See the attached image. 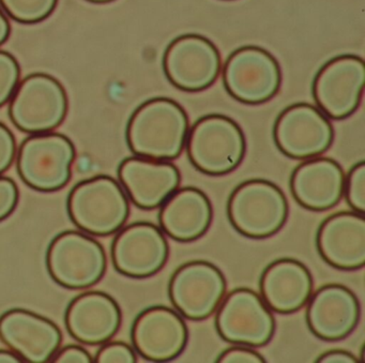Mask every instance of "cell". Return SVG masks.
Wrapping results in <instances>:
<instances>
[{
	"label": "cell",
	"mask_w": 365,
	"mask_h": 363,
	"mask_svg": "<svg viewBox=\"0 0 365 363\" xmlns=\"http://www.w3.org/2000/svg\"><path fill=\"white\" fill-rule=\"evenodd\" d=\"M189 129V117L178 102L153 98L132 113L125 128V140L134 155L174 161L185 150Z\"/></svg>",
	"instance_id": "6da1fadb"
},
{
	"label": "cell",
	"mask_w": 365,
	"mask_h": 363,
	"mask_svg": "<svg viewBox=\"0 0 365 363\" xmlns=\"http://www.w3.org/2000/svg\"><path fill=\"white\" fill-rule=\"evenodd\" d=\"M72 223L93 237L116 234L127 223L131 213L130 200L119 181L98 175L76 183L67 200Z\"/></svg>",
	"instance_id": "7a4b0ae2"
},
{
	"label": "cell",
	"mask_w": 365,
	"mask_h": 363,
	"mask_svg": "<svg viewBox=\"0 0 365 363\" xmlns=\"http://www.w3.org/2000/svg\"><path fill=\"white\" fill-rule=\"evenodd\" d=\"M227 219L238 234L264 240L279 232L289 215L281 188L266 179H250L235 188L227 200Z\"/></svg>",
	"instance_id": "3957f363"
},
{
	"label": "cell",
	"mask_w": 365,
	"mask_h": 363,
	"mask_svg": "<svg viewBox=\"0 0 365 363\" xmlns=\"http://www.w3.org/2000/svg\"><path fill=\"white\" fill-rule=\"evenodd\" d=\"M185 149L189 161L198 172L208 176H224L242 163L247 140L236 121L225 115L209 114L190 128Z\"/></svg>",
	"instance_id": "277c9868"
},
{
	"label": "cell",
	"mask_w": 365,
	"mask_h": 363,
	"mask_svg": "<svg viewBox=\"0 0 365 363\" xmlns=\"http://www.w3.org/2000/svg\"><path fill=\"white\" fill-rule=\"evenodd\" d=\"M76 158V146L65 134H31L18 148L16 170L27 187L52 193L67 187Z\"/></svg>",
	"instance_id": "5b68a950"
},
{
	"label": "cell",
	"mask_w": 365,
	"mask_h": 363,
	"mask_svg": "<svg viewBox=\"0 0 365 363\" xmlns=\"http://www.w3.org/2000/svg\"><path fill=\"white\" fill-rule=\"evenodd\" d=\"M46 262L53 281L71 290L97 285L108 269L103 245L81 230H66L55 236L46 251Z\"/></svg>",
	"instance_id": "8992f818"
},
{
	"label": "cell",
	"mask_w": 365,
	"mask_h": 363,
	"mask_svg": "<svg viewBox=\"0 0 365 363\" xmlns=\"http://www.w3.org/2000/svg\"><path fill=\"white\" fill-rule=\"evenodd\" d=\"M69 111L65 87L54 76L33 73L20 81L9 101V117L27 134L53 132L61 127Z\"/></svg>",
	"instance_id": "52a82bcc"
},
{
	"label": "cell",
	"mask_w": 365,
	"mask_h": 363,
	"mask_svg": "<svg viewBox=\"0 0 365 363\" xmlns=\"http://www.w3.org/2000/svg\"><path fill=\"white\" fill-rule=\"evenodd\" d=\"M215 327L223 341L257 348L270 343L277 322L259 294L238 287L224 296L215 311Z\"/></svg>",
	"instance_id": "ba28073f"
},
{
	"label": "cell",
	"mask_w": 365,
	"mask_h": 363,
	"mask_svg": "<svg viewBox=\"0 0 365 363\" xmlns=\"http://www.w3.org/2000/svg\"><path fill=\"white\" fill-rule=\"evenodd\" d=\"M224 87L230 97L247 106L270 101L281 88V67L264 48L255 46L237 48L222 70Z\"/></svg>",
	"instance_id": "9c48e42d"
},
{
	"label": "cell",
	"mask_w": 365,
	"mask_h": 363,
	"mask_svg": "<svg viewBox=\"0 0 365 363\" xmlns=\"http://www.w3.org/2000/svg\"><path fill=\"white\" fill-rule=\"evenodd\" d=\"M227 292V281L219 267L207 260L179 266L168 282V298L185 319L200 322L215 313Z\"/></svg>",
	"instance_id": "30bf717a"
},
{
	"label": "cell",
	"mask_w": 365,
	"mask_h": 363,
	"mask_svg": "<svg viewBox=\"0 0 365 363\" xmlns=\"http://www.w3.org/2000/svg\"><path fill=\"white\" fill-rule=\"evenodd\" d=\"M163 71L173 86L198 93L212 86L222 71L217 46L204 36L187 34L173 40L163 55Z\"/></svg>",
	"instance_id": "8fae6325"
},
{
	"label": "cell",
	"mask_w": 365,
	"mask_h": 363,
	"mask_svg": "<svg viewBox=\"0 0 365 363\" xmlns=\"http://www.w3.org/2000/svg\"><path fill=\"white\" fill-rule=\"evenodd\" d=\"M273 140L277 148L290 159H313L332 146L334 129L319 108L296 103L282 111L275 119Z\"/></svg>",
	"instance_id": "7c38bea8"
},
{
	"label": "cell",
	"mask_w": 365,
	"mask_h": 363,
	"mask_svg": "<svg viewBox=\"0 0 365 363\" xmlns=\"http://www.w3.org/2000/svg\"><path fill=\"white\" fill-rule=\"evenodd\" d=\"M364 83V61L356 55H341L320 68L312 93L316 106L329 119L343 121L360 106Z\"/></svg>",
	"instance_id": "4fadbf2b"
},
{
	"label": "cell",
	"mask_w": 365,
	"mask_h": 363,
	"mask_svg": "<svg viewBox=\"0 0 365 363\" xmlns=\"http://www.w3.org/2000/svg\"><path fill=\"white\" fill-rule=\"evenodd\" d=\"M110 257L119 275L147 279L165 267L170 257V245L159 226L150 222H134L116 232Z\"/></svg>",
	"instance_id": "5bb4252c"
},
{
	"label": "cell",
	"mask_w": 365,
	"mask_h": 363,
	"mask_svg": "<svg viewBox=\"0 0 365 363\" xmlns=\"http://www.w3.org/2000/svg\"><path fill=\"white\" fill-rule=\"evenodd\" d=\"M189 329L185 318L172 307L153 305L143 310L131 327L136 354L150 362H170L187 345Z\"/></svg>",
	"instance_id": "9a60e30c"
},
{
	"label": "cell",
	"mask_w": 365,
	"mask_h": 363,
	"mask_svg": "<svg viewBox=\"0 0 365 363\" xmlns=\"http://www.w3.org/2000/svg\"><path fill=\"white\" fill-rule=\"evenodd\" d=\"M305 307L307 327L322 341H341L356 330L360 322V301L341 284L322 285L313 292Z\"/></svg>",
	"instance_id": "2e32d148"
},
{
	"label": "cell",
	"mask_w": 365,
	"mask_h": 363,
	"mask_svg": "<svg viewBox=\"0 0 365 363\" xmlns=\"http://www.w3.org/2000/svg\"><path fill=\"white\" fill-rule=\"evenodd\" d=\"M0 341L24 362L48 363L63 342V333L52 320L22 307L0 315Z\"/></svg>",
	"instance_id": "e0dca14e"
},
{
	"label": "cell",
	"mask_w": 365,
	"mask_h": 363,
	"mask_svg": "<svg viewBox=\"0 0 365 363\" xmlns=\"http://www.w3.org/2000/svg\"><path fill=\"white\" fill-rule=\"evenodd\" d=\"M117 176L130 202L142 210L160 208L181 183L180 170L172 161L138 155L123 159Z\"/></svg>",
	"instance_id": "ac0fdd59"
},
{
	"label": "cell",
	"mask_w": 365,
	"mask_h": 363,
	"mask_svg": "<svg viewBox=\"0 0 365 363\" xmlns=\"http://www.w3.org/2000/svg\"><path fill=\"white\" fill-rule=\"evenodd\" d=\"M316 249L322 260L343 271L365 265V218L356 211H339L327 217L316 232Z\"/></svg>",
	"instance_id": "d6986e66"
},
{
	"label": "cell",
	"mask_w": 365,
	"mask_h": 363,
	"mask_svg": "<svg viewBox=\"0 0 365 363\" xmlns=\"http://www.w3.org/2000/svg\"><path fill=\"white\" fill-rule=\"evenodd\" d=\"M123 313L110 295L99 290L82 292L72 299L65 313L69 334L83 345L100 346L118 332Z\"/></svg>",
	"instance_id": "ffe728a7"
},
{
	"label": "cell",
	"mask_w": 365,
	"mask_h": 363,
	"mask_svg": "<svg viewBox=\"0 0 365 363\" xmlns=\"http://www.w3.org/2000/svg\"><path fill=\"white\" fill-rule=\"evenodd\" d=\"M345 173L331 158L303 160L290 175L289 189L302 208L324 213L337 206L343 198Z\"/></svg>",
	"instance_id": "44dd1931"
},
{
	"label": "cell",
	"mask_w": 365,
	"mask_h": 363,
	"mask_svg": "<svg viewBox=\"0 0 365 363\" xmlns=\"http://www.w3.org/2000/svg\"><path fill=\"white\" fill-rule=\"evenodd\" d=\"M313 292L311 271L294 258L273 260L260 275V297L271 311L282 315L300 311Z\"/></svg>",
	"instance_id": "7402d4cb"
},
{
	"label": "cell",
	"mask_w": 365,
	"mask_h": 363,
	"mask_svg": "<svg viewBox=\"0 0 365 363\" xmlns=\"http://www.w3.org/2000/svg\"><path fill=\"white\" fill-rule=\"evenodd\" d=\"M158 220L159 227L168 238L177 242H193L210 228L212 204L198 188H178L160 206Z\"/></svg>",
	"instance_id": "603a6c76"
},
{
	"label": "cell",
	"mask_w": 365,
	"mask_h": 363,
	"mask_svg": "<svg viewBox=\"0 0 365 363\" xmlns=\"http://www.w3.org/2000/svg\"><path fill=\"white\" fill-rule=\"evenodd\" d=\"M57 4L58 0H0V8L16 22L33 25L50 18Z\"/></svg>",
	"instance_id": "cb8c5ba5"
},
{
	"label": "cell",
	"mask_w": 365,
	"mask_h": 363,
	"mask_svg": "<svg viewBox=\"0 0 365 363\" xmlns=\"http://www.w3.org/2000/svg\"><path fill=\"white\" fill-rule=\"evenodd\" d=\"M343 198L350 210L365 213V162H356L345 175Z\"/></svg>",
	"instance_id": "d4e9b609"
},
{
	"label": "cell",
	"mask_w": 365,
	"mask_h": 363,
	"mask_svg": "<svg viewBox=\"0 0 365 363\" xmlns=\"http://www.w3.org/2000/svg\"><path fill=\"white\" fill-rule=\"evenodd\" d=\"M20 78L18 59L6 51H0V108L9 103Z\"/></svg>",
	"instance_id": "484cf974"
},
{
	"label": "cell",
	"mask_w": 365,
	"mask_h": 363,
	"mask_svg": "<svg viewBox=\"0 0 365 363\" xmlns=\"http://www.w3.org/2000/svg\"><path fill=\"white\" fill-rule=\"evenodd\" d=\"M97 363H136L138 354L133 346L125 342L110 341L100 345L97 354L93 357Z\"/></svg>",
	"instance_id": "4316f807"
},
{
	"label": "cell",
	"mask_w": 365,
	"mask_h": 363,
	"mask_svg": "<svg viewBox=\"0 0 365 363\" xmlns=\"http://www.w3.org/2000/svg\"><path fill=\"white\" fill-rule=\"evenodd\" d=\"M20 192L18 185L9 177L0 176V222L5 221L18 207Z\"/></svg>",
	"instance_id": "83f0119b"
},
{
	"label": "cell",
	"mask_w": 365,
	"mask_h": 363,
	"mask_svg": "<svg viewBox=\"0 0 365 363\" xmlns=\"http://www.w3.org/2000/svg\"><path fill=\"white\" fill-rule=\"evenodd\" d=\"M217 363H264L266 359L262 354L250 346L232 344L217 356Z\"/></svg>",
	"instance_id": "f1b7e54d"
},
{
	"label": "cell",
	"mask_w": 365,
	"mask_h": 363,
	"mask_svg": "<svg viewBox=\"0 0 365 363\" xmlns=\"http://www.w3.org/2000/svg\"><path fill=\"white\" fill-rule=\"evenodd\" d=\"M18 144L11 130L0 123V176L10 170L16 161Z\"/></svg>",
	"instance_id": "f546056e"
},
{
	"label": "cell",
	"mask_w": 365,
	"mask_h": 363,
	"mask_svg": "<svg viewBox=\"0 0 365 363\" xmlns=\"http://www.w3.org/2000/svg\"><path fill=\"white\" fill-rule=\"evenodd\" d=\"M50 362L54 363H91L93 362L91 352L81 345H70L59 347L51 359Z\"/></svg>",
	"instance_id": "4dcf8cb0"
},
{
	"label": "cell",
	"mask_w": 365,
	"mask_h": 363,
	"mask_svg": "<svg viewBox=\"0 0 365 363\" xmlns=\"http://www.w3.org/2000/svg\"><path fill=\"white\" fill-rule=\"evenodd\" d=\"M316 363H356L358 358L345 349H330L316 358Z\"/></svg>",
	"instance_id": "1f68e13d"
},
{
	"label": "cell",
	"mask_w": 365,
	"mask_h": 363,
	"mask_svg": "<svg viewBox=\"0 0 365 363\" xmlns=\"http://www.w3.org/2000/svg\"><path fill=\"white\" fill-rule=\"evenodd\" d=\"M10 34H11V26H10L9 19L0 8V46L8 41Z\"/></svg>",
	"instance_id": "d6a6232c"
},
{
	"label": "cell",
	"mask_w": 365,
	"mask_h": 363,
	"mask_svg": "<svg viewBox=\"0 0 365 363\" xmlns=\"http://www.w3.org/2000/svg\"><path fill=\"white\" fill-rule=\"evenodd\" d=\"M23 359L19 356L14 350L0 349V363H22Z\"/></svg>",
	"instance_id": "836d02e7"
},
{
	"label": "cell",
	"mask_w": 365,
	"mask_h": 363,
	"mask_svg": "<svg viewBox=\"0 0 365 363\" xmlns=\"http://www.w3.org/2000/svg\"><path fill=\"white\" fill-rule=\"evenodd\" d=\"M88 3L98 4V5H102V4H110L115 1V0H86Z\"/></svg>",
	"instance_id": "e575fe53"
}]
</instances>
